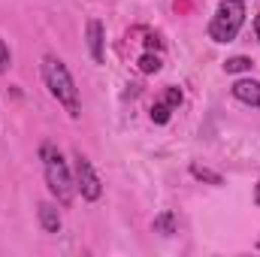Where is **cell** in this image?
<instances>
[{"label": "cell", "mask_w": 260, "mask_h": 257, "mask_svg": "<svg viewBox=\"0 0 260 257\" xmlns=\"http://www.w3.org/2000/svg\"><path fill=\"white\" fill-rule=\"evenodd\" d=\"M139 70H142V73H157V70H160V58L151 55V52L139 55Z\"/></svg>", "instance_id": "12"}, {"label": "cell", "mask_w": 260, "mask_h": 257, "mask_svg": "<svg viewBox=\"0 0 260 257\" xmlns=\"http://www.w3.org/2000/svg\"><path fill=\"white\" fill-rule=\"evenodd\" d=\"M73 179H76V194H82V200H100V194H103V185H100V176L94 173V167H91V160L82 154V151H76L73 154Z\"/></svg>", "instance_id": "4"}, {"label": "cell", "mask_w": 260, "mask_h": 257, "mask_svg": "<svg viewBox=\"0 0 260 257\" xmlns=\"http://www.w3.org/2000/svg\"><path fill=\"white\" fill-rule=\"evenodd\" d=\"M257 248H260V242H257Z\"/></svg>", "instance_id": "16"}, {"label": "cell", "mask_w": 260, "mask_h": 257, "mask_svg": "<svg viewBox=\"0 0 260 257\" xmlns=\"http://www.w3.org/2000/svg\"><path fill=\"white\" fill-rule=\"evenodd\" d=\"M154 233H164V236L176 233V218H173V212H164V215L154 218Z\"/></svg>", "instance_id": "9"}, {"label": "cell", "mask_w": 260, "mask_h": 257, "mask_svg": "<svg viewBox=\"0 0 260 257\" xmlns=\"http://www.w3.org/2000/svg\"><path fill=\"white\" fill-rule=\"evenodd\" d=\"M257 203H260V185H257Z\"/></svg>", "instance_id": "15"}, {"label": "cell", "mask_w": 260, "mask_h": 257, "mask_svg": "<svg viewBox=\"0 0 260 257\" xmlns=\"http://www.w3.org/2000/svg\"><path fill=\"white\" fill-rule=\"evenodd\" d=\"M251 58H245V55H236V58H227V64H224V70L227 73H248L251 70Z\"/></svg>", "instance_id": "11"}, {"label": "cell", "mask_w": 260, "mask_h": 257, "mask_svg": "<svg viewBox=\"0 0 260 257\" xmlns=\"http://www.w3.org/2000/svg\"><path fill=\"white\" fill-rule=\"evenodd\" d=\"M230 91H233V97H236L239 103L254 106V109L260 106V82H257V79H239Z\"/></svg>", "instance_id": "6"}, {"label": "cell", "mask_w": 260, "mask_h": 257, "mask_svg": "<svg viewBox=\"0 0 260 257\" xmlns=\"http://www.w3.org/2000/svg\"><path fill=\"white\" fill-rule=\"evenodd\" d=\"M9 61H12V58H9V46L0 40V73H6V70H9Z\"/></svg>", "instance_id": "13"}, {"label": "cell", "mask_w": 260, "mask_h": 257, "mask_svg": "<svg viewBox=\"0 0 260 257\" xmlns=\"http://www.w3.org/2000/svg\"><path fill=\"white\" fill-rule=\"evenodd\" d=\"M85 40H88V52H91L94 64H103V24H100L97 18L88 21V27H85Z\"/></svg>", "instance_id": "7"}, {"label": "cell", "mask_w": 260, "mask_h": 257, "mask_svg": "<svg viewBox=\"0 0 260 257\" xmlns=\"http://www.w3.org/2000/svg\"><path fill=\"white\" fill-rule=\"evenodd\" d=\"M254 34H257V40H260V15L254 18Z\"/></svg>", "instance_id": "14"}, {"label": "cell", "mask_w": 260, "mask_h": 257, "mask_svg": "<svg viewBox=\"0 0 260 257\" xmlns=\"http://www.w3.org/2000/svg\"><path fill=\"white\" fill-rule=\"evenodd\" d=\"M191 176L200 179V182H209V185H224V179H221L218 173H212V170H206V167H200V164L191 167Z\"/></svg>", "instance_id": "10"}, {"label": "cell", "mask_w": 260, "mask_h": 257, "mask_svg": "<svg viewBox=\"0 0 260 257\" xmlns=\"http://www.w3.org/2000/svg\"><path fill=\"white\" fill-rule=\"evenodd\" d=\"M179 103H182V91H179V88H167L164 97L154 100V106H151V121H154V124H167L170 115L179 109Z\"/></svg>", "instance_id": "5"}, {"label": "cell", "mask_w": 260, "mask_h": 257, "mask_svg": "<svg viewBox=\"0 0 260 257\" xmlns=\"http://www.w3.org/2000/svg\"><path fill=\"white\" fill-rule=\"evenodd\" d=\"M40 227L46 230V233H58L61 230V212L52 206V203H40Z\"/></svg>", "instance_id": "8"}, {"label": "cell", "mask_w": 260, "mask_h": 257, "mask_svg": "<svg viewBox=\"0 0 260 257\" xmlns=\"http://www.w3.org/2000/svg\"><path fill=\"white\" fill-rule=\"evenodd\" d=\"M40 70H43V82H46L49 94L64 106L70 118H79V112H82V106H79V88H76V82H73L67 64L58 55H46Z\"/></svg>", "instance_id": "1"}, {"label": "cell", "mask_w": 260, "mask_h": 257, "mask_svg": "<svg viewBox=\"0 0 260 257\" xmlns=\"http://www.w3.org/2000/svg\"><path fill=\"white\" fill-rule=\"evenodd\" d=\"M242 21H245L242 0H224L218 6V12L212 15V21H209V37L215 43H233L236 34L242 30Z\"/></svg>", "instance_id": "3"}, {"label": "cell", "mask_w": 260, "mask_h": 257, "mask_svg": "<svg viewBox=\"0 0 260 257\" xmlns=\"http://www.w3.org/2000/svg\"><path fill=\"white\" fill-rule=\"evenodd\" d=\"M40 157H43V173H46V185H49L52 197L61 206H70L73 197H76V179H73V170L64 160V154L52 142H43Z\"/></svg>", "instance_id": "2"}]
</instances>
